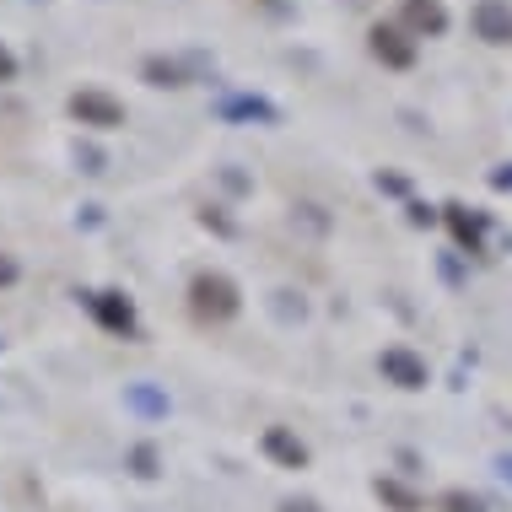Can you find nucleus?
I'll return each mask as SVG.
<instances>
[{
  "label": "nucleus",
  "instance_id": "obj_1",
  "mask_svg": "<svg viewBox=\"0 0 512 512\" xmlns=\"http://www.w3.org/2000/svg\"><path fill=\"white\" fill-rule=\"evenodd\" d=\"M189 308H195V318H205V324H227V318H238L243 297L221 270H200L195 281H189Z\"/></svg>",
  "mask_w": 512,
  "mask_h": 512
},
{
  "label": "nucleus",
  "instance_id": "obj_2",
  "mask_svg": "<svg viewBox=\"0 0 512 512\" xmlns=\"http://www.w3.org/2000/svg\"><path fill=\"white\" fill-rule=\"evenodd\" d=\"M71 119L76 124H87V130H119L124 124V103L119 98H108L103 87H81V92H71Z\"/></svg>",
  "mask_w": 512,
  "mask_h": 512
},
{
  "label": "nucleus",
  "instance_id": "obj_3",
  "mask_svg": "<svg viewBox=\"0 0 512 512\" xmlns=\"http://www.w3.org/2000/svg\"><path fill=\"white\" fill-rule=\"evenodd\" d=\"M399 22H405L410 38H442L448 33V6H442V0H405V6H399Z\"/></svg>",
  "mask_w": 512,
  "mask_h": 512
},
{
  "label": "nucleus",
  "instance_id": "obj_4",
  "mask_svg": "<svg viewBox=\"0 0 512 512\" xmlns=\"http://www.w3.org/2000/svg\"><path fill=\"white\" fill-rule=\"evenodd\" d=\"M367 44H372V54H378L383 65H394V71H410V65H415V44H410V33H405V27L378 22V27L367 33Z\"/></svg>",
  "mask_w": 512,
  "mask_h": 512
},
{
  "label": "nucleus",
  "instance_id": "obj_5",
  "mask_svg": "<svg viewBox=\"0 0 512 512\" xmlns=\"http://www.w3.org/2000/svg\"><path fill=\"white\" fill-rule=\"evenodd\" d=\"M378 367H383L389 383H399V389H426V362L410 351V345H389V351L378 356Z\"/></svg>",
  "mask_w": 512,
  "mask_h": 512
},
{
  "label": "nucleus",
  "instance_id": "obj_6",
  "mask_svg": "<svg viewBox=\"0 0 512 512\" xmlns=\"http://www.w3.org/2000/svg\"><path fill=\"white\" fill-rule=\"evenodd\" d=\"M87 308H92V318H98L103 329H114V335H135L130 297H119V292H87Z\"/></svg>",
  "mask_w": 512,
  "mask_h": 512
},
{
  "label": "nucleus",
  "instance_id": "obj_7",
  "mask_svg": "<svg viewBox=\"0 0 512 512\" xmlns=\"http://www.w3.org/2000/svg\"><path fill=\"white\" fill-rule=\"evenodd\" d=\"M475 33L486 44H512V6L507 0H475Z\"/></svg>",
  "mask_w": 512,
  "mask_h": 512
},
{
  "label": "nucleus",
  "instance_id": "obj_8",
  "mask_svg": "<svg viewBox=\"0 0 512 512\" xmlns=\"http://www.w3.org/2000/svg\"><path fill=\"white\" fill-rule=\"evenodd\" d=\"M265 453H270L281 469H302V464H308V442L292 437L286 426H265Z\"/></svg>",
  "mask_w": 512,
  "mask_h": 512
},
{
  "label": "nucleus",
  "instance_id": "obj_9",
  "mask_svg": "<svg viewBox=\"0 0 512 512\" xmlns=\"http://www.w3.org/2000/svg\"><path fill=\"white\" fill-rule=\"evenodd\" d=\"M124 405L135 415H146V421H162V415H168V394L151 389V383H130V389H124Z\"/></svg>",
  "mask_w": 512,
  "mask_h": 512
},
{
  "label": "nucleus",
  "instance_id": "obj_10",
  "mask_svg": "<svg viewBox=\"0 0 512 512\" xmlns=\"http://www.w3.org/2000/svg\"><path fill=\"white\" fill-rule=\"evenodd\" d=\"M146 87H184V65L178 60H162V54H151V60L141 65Z\"/></svg>",
  "mask_w": 512,
  "mask_h": 512
},
{
  "label": "nucleus",
  "instance_id": "obj_11",
  "mask_svg": "<svg viewBox=\"0 0 512 512\" xmlns=\"http://www.w3.org/2000/svg\"><path fill=\"white\" fill-rule=\"evenodd\" d=\"M372 491H378V502L394 507V512H421V496H415L410 486H399V480H378Z\"/></svg>",
  "mask_w": 512,
  "mask_h": 512
},
{
  "label": "nucleus",
  "instance_id": "obj_12",
  "mask_svg": "<svg viewBox=\"0 0 512 512\" xmlns=\"http://www.w3.org/2000/svg\"><path fill=\"white\" fill-rule=\"evenodd\" d=\"M448 227L469 254H480V216H464V205H448Z\"/></svg>",
  "mask_w": 512,
  "mask_h": 512
},
{
  "label": "nucleus",
  "instance_id": "obj_13",
  "mask_svg": "<svg viewBox=\"0 0 512 512\" xmlns=\"http://www.w3.org/2000/svg\"><path fill=\"white\" fill-rule=\"evenodd\" d=\"M221 114L227 119H275V108L259 98H232V103H221Z\"/></svg>",
  "mask_w": 512,
  "mask_h": 512
},
{
  "label": "nucleus",
  "instance_id": "obj_14",
  "mask_svg": "<svg viewBox=\"0 0 512 512\" xmlns=\"http://www.w3.org/2000/svg\"><path fill=\"white\" fill-rule=\"evenodd\" d=\"M437 512H486V507H480L469 491H448V496L437 502Z\"/></svg>",
  "mask_w": 512,
  "mask_h": 512
},
{
  "label": "nucleus",
  "instance_id": "obj_15",
  "mask_svg": "<svg viewBox=\"0 0 512 512\" xmlns=\"http://www.w3.org/2000/svg\"><path fill=\"white\" fill-rule=\"evenodd\" d=\"M130 464H135V475H141V480H151V475H157V448H151V442H141V448L130 453Z\"/></svg>",
  "mask_w": 512,
  "mask_h": 512
},
{
  "label": "nucleus",
  "instance_id": "obj_16",
  "mask_svg": "<svg viewBox=\"0 0 512 512\" xmlns=\"http://www.w3.org/2000/svg\"><path fill=\"white\" fill-rule=\"evenodd\" d=\"M76 168L81 173H103V151L98 146H76Z\"/></svg>",
  "mask_w": 512,
  "mask_h": 512
},
{
  "label": "nucleus",
  "instance_id": "obj_17",
  "mask_svg": "<svg viewBox=\"0 0 512 512\" xmlns=\"http://www.w3.org/2000/svg\"><path fill=\"white\" fill-rule=\"evenodd\" d=\"M22 281V265L11 254H0V292H6V286H17Z\"/></svg>",
  "mask_w": 512,
  "mask_h": 512
},
{
  "label": "nucleus",
  "instance_id": "obj_18",
  "mask_svg": "<svg viewBox=\"0 0 512 512\" xmlns=\"http://www.w3.org/2000/svg\"><path fill=\"white\" fill-rule=\"evenodd\" d=\"M0 81H17V54L0 44Z\"/></svg>",
  "mask_w": 512,
  "mask_h": 512
},
{
  "label": "nucleus",
  "instance_id": "obj_19",
  "mask_svg": "<svg viewBox=\"0 0 512 512\" xmlns=\"http://www.w3.org/2000/svg\"><path fill=\"white\" fill-rule=\"evenodd\" d=\"M378 189H389V195H405V178H394V173H378Z\"/></svg>",
  "mask_w": 512,
  "mask_h": 512
},
{
  "label": "nucleus",
  "instance_id": "obj_20",
  "mask_svg": "<svg viewBox=\"0 0 512 512\" xmlns=\"http://www.w3.org/2000/svg\"><path fill=\"white\" fill-rule=\"evenodd\" d=\"M496 475H502L507 486H512V453H502V459H496Z\"/></svg>",
  "mask_w": 512,
  "mask_h": 512
},
{
  "label": "nucleus",
  "instance_id": "obj_21",
  "mask_svg": "<svg viewBox=\"0 0 512 512\" xmlns=\"http://www.w3.org/2000/svg\"><path fill=\"white\" fill-rule=\"evenodd\" d=\"M281 512H318V502H281Z\"/></svg>",
  "mask_w": 512,
  "mask_h": 512
},
{
  "label": "nucleus",
  "instance_id": "obj_22",
  "mask_svg": "<svg viewBox=\"0 0 512 512\" xmlns=\"http://www.w3.org/2000/svg\"><path fill=\"white\" fill-rule=\"evenodd\" d=\"M491 184H496V189H512V168H502V173L491 178Z\"/></svg>",
  "mask_w": 512,
  "mask_h": 512
}]
</instances>
